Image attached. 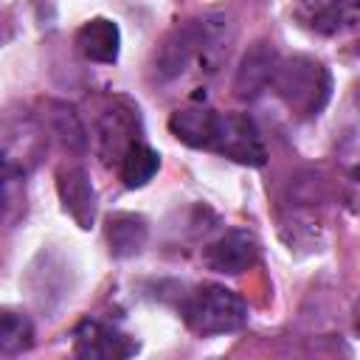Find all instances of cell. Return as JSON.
Listing matches in <instances>:
<instances>
[{"mask_svg": "<svg viewBox=\"0 0 360 360\" xmlns=\"http://www.w3.org/2000/svg\"><path fill=\"white\" fill-rule=\"evenodd\" d=\"M292 17L312 34L335 37L360 25V0H295Z\"/></svg>", "mask_w": 360, "mask_h": 360, "instance_id": "5b68a950", "label": "cell"}, {"mask_svg": "<svg viewBox=\"0 0 360 360\" xmlns=\"http://www.w3.org/2000/svg\"><path fill=\"white\" fill-rule=\"evenodd\" d=\"M217 127H219V115L211 107L202 104H188L172 112L169 118V129L177 141H183L186 146L202 149V146H214L217 138Z\"/></svg>", "mask_w": 360, "mask_h": 360, "instance_id": "30bf717a", "label": "cell"}, {"mask_svg": "<svg viewBox=\"0 0 360 360\" xmlns=\"http://www.w3.org/2000/svg\"><path fill=\"white\" fill-rule=\"evenodd\" d=\"M76 48L84 59L98 65H112L121 51V31L107 17H93L76 31Z\"/></svg>", "mask_w": 360, "mask_h": 360, "instance_id": "8fae6325", "label": "cell"}, {"mask_svg": "<svg viewBox=\"0 0 360 360\" xmlns=\"http://www.w3.org/2000/svg\"><path fill=\"white\" fill-rule=\"evenodd\" d=\"M138 132H141L138 107L129 104L127 98H112L96 118V143L101 160L107 166L121 163L127 149L138 143Z\"/></svg>", "mask_w": 360, "mask_h": 360, "instance_id": "3957f363", "label": "cell"}, {"mask_svg": "<svg viewBox=\"0 0 360 360\" xmlns=\"http://www.w3.org/2000/svg\"><path fill=\"white\" fill-rule=\"evenodd\" d=\"M259 256V245L256 236L250 231L242 228H231L222 236H217L205 250H202V262L208 264V270L222 273V276H239L248 267H253Z\"/></svg>", "mask_w": 360, "mask_h": 360, "instance_id": "8992f818", "label": "cell"}, {"mask_svg": "<svg viewBox=\"0 0 360 360\" xmlns=\"http://www.w3.org/2000/svg\"><path fill=\"white\" fill-rule=\"evenodd\" d=\"M56 191L62 200V208L73 217L79 228H93L96 219V191L90 186V177L79 166H65L56 172Z\"/></svg>", "mask_w": 360, "mask_h": 360, "instance_id": "9c48e42d", "label": "cell"}, {"mask_svg": "<svg viewBox=\"0 0 360 360\" xmlns=\"http://www.w3.org/2000/svg\"><path fill=\"white\" fill-rule=\"evenodd\" d=\"M73 352L87 360H121L135 354L138 343L98 321H82L73 332Z\"/></svg>", "mask_w": 360, "mask_h": 360, "instance_id": "ba28073f", "label": "cell"}, {"mask_svg": "<svg viewBox=\"0 0 360 360\" xmlns=\"http://www.w3.org/2000/svg\"><path fill=\"white\" fill-rule=\"evenodd\" d=\"M149 236L146 219L132 211H115L107 217V245L115 259H127L143 250Z\"/></svg>", "mask_w": 360, "mask_h": 360, "instance_id": "7c38bea8", "label": "cell"}, {"mask_svg": "<svg viewBox=\"0 0 360 360\" xmlns=\"http://www.w3.org/2000/svg\"><path fill=\"white\" fill-rule=\"evenodd\" d=\"M354 326H357V332H360V301H357V321H354Z\"/></svg>", "mask_w": 360, "mask_h": 360, "instance_id": "2e32d148", "label": "cell"}, {"mask_svg": "<svg viewBox=\"0 0 360 360\" xmlns=\"http://www.w3.org/2000/svg\"><path fill=\"white\" fill-rule=\"evenodd\" d=\"M45 124L48 129L59 138V143L70 152H84L87 146V132H84V124L79 118V112L65 104V101H48L45 104Z\"/></svg>", "mask_w": 360, "mask_h": 360, "instance_id": "4fadbf2b", "label": "cell"}, {"mask_svg": "<svg viewBox=\"0 0 360 360\" xmlns=\"http://www.w3.org/2000/svg\"><path fill=\"white\" fill-rule=\"evenodd\" d=\"M354 51H357V53H360V39H357V45H354Z\"/></svg>", "mask_w": 360, "mask_h": 360, "instance_id": "e0dca14e", "label": "cell"}, {"mask_svg": "<svg viewBox=\"0 0 360 360\" xmlns=\"http://www.w3.org/2000/svg\"><path fill=\"white\" fill-rule=\"evenodd\" d=\"M278 53L270 42H256L245 51L239 59L236 76H233V96L239 101H253L259 98L267 87H273V76L278 68Z\"/></svg>", "mask_w": 360, "mask_h": 360, "instance_id": "52a82bcc", "label": "cell"}, {"mask_svg": "<svg viewBox=\"0 0 360 360\" xmlns=\"http://www.w3.org/2000/svg\"><path fill=\"white\" fill-rule=\"evenodd\" d=\"M214 149L242 166H264L267 149L262 143V135L248 112H225L219 115Z\"/></svg>", "mask_w": 360, "mask_h": 360, "instance_id": "277c9868", "label": "cell"}, {"mask_svg": "<svg viewBox=\"0 0 360 360\" xmlns=\"http://www.w3.org/2000/svg\"><path fill=\"white\" fill-rule=\"evenodd\" d=\"M273 90L290 107V112L298 118H315L332 96V76L318 59L298 53L278 62Z\"/></svg>", "mask_w": 360, "mask_h": 360, "instance_id": "6da1fadb", "label": "cell"}, {"mask_svg": "<svg viewBox=\"0 0 360 360\" xmlns=\"http://www.w3.org/2000/svg\"><path fill=\"white\" fill-rule=\"evenodd\" d=\"M158 166H160V155H158L152 146H146V143L138 141V143H132V146L127 149V155L121 158L118 174H121V180H124L127 188H141V186H146V183L155 177Z\"/></svg>", "mask_w": 360, "mask_h": 360, "instance_id": "5bb4252c", "label": "cell"}, {"mask_svg": "<svg viewBox=\"0 0 360 360\" xmlns=\"http://www.w3.org/2000/svg\"><path fill=\"white\" fill-rule=\"evenodd\" d=\"M354 174H357V177H360V166H357V169H354Z\"/></svg>", "mask_w": 360, "mask_h": 360, "instance_id": "ac0fdd59", "label": "cell"}, {"mask_svg": "<svg viewBox=\"0 0 360 360\" xmlns=\"http://www.w3.org/2000/svg\"><path fill=\"white\" fill-rule=\"evenodd\" d=\"M34 343V326L25 315L3 309L0 315V354L3 357H17Z\"/></svg>", "mask_w": 360, "mask_h": 360, "instance_id": "9a60e30c", "label": "cell"}, {"mask_svg": "<svg viewBox=\"0 0 360 360\" xmlns=\"http://www.w3.org/2000/svg\"><path fill=\"white\" fill-rule=\"evenodd\" d=\"M183 321L200 338L231 335L248 323V307L233 290L222 284H202L186 298Z\"/></svg>", "mask_w": 360, "mask_h": 360, "instance_id": "7a4b0ae2", "label": "cell"}]
</instances>
